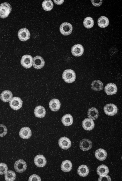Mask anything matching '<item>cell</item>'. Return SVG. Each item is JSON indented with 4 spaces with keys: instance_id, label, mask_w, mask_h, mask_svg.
I'll list each match as a JSON object with an SVG mask.
<instances>
[{
    "instance_id": "cell-1",
    "label": "cell",
    "mask_w": 122,
    "mask_h": 181,
    "mask_svg": "<svg viewBox=\"0 0 122 181\" xmlns=\"http://www.w3.org/2000/svg\"><path fill=\"white\" fill-rule=\"evenodd\" d=\"M62 77L65 82L71 83L75 80L76 74L74 71L72 69H66L64 71L62 74Z\"/></svg>"
},
{
    "instance_id": "cell-2",
    "label": "cell",
    "mask_w": 122,
    "mask_h": 181,
    "mask_svg": "<svg viewBox=\"0 0 122 181\" xmlns=\"http://www.w3.org/2000/svg\"><path fill=\"white\" fill-rule=\"evenodd\" d=\"M12 8L8 3L5 2L0 5V18L5 19L7 18L12 11Z\"/></svg>"
},
{
    "instance_id": "cell-3",
    "label": "cell",
    "mask_w": 122,
    "mask_h": 181,
    "mask_svg": "<svg viewBox=\"0 0 122 181\" xmlns=\"http://www.w3.org/2000/svg\"><path fill=\"white\" fill-rule=\"evenodd\" d=\"M33 58L31 55L26 54L22 57L21 60V64L24 68L29 69L33 65Z\"/></svg>"
},
{
    "instance_id": "cell-4",
    "label": "cell",
    "mask_w": 122,
    "mask_h": 181,
    "mask_svg": "<svg viewBox=\"0 0 122 181\" xmlns=\"http://www.w3.org/2000/svg\"><path fill=\"white\" fill-rule=\"evenodd\" d=\"M9 106L12 109L16 111L21 108L22 105L23 101L18 97H12L9 101Z\"/></svg>"
},
{
    "instance_id": "cell-5",
    "label": "cell",
    "mask_w": 122,
    "mask_h": 181,
    "mask_svg": "<svg viewBox=\"0 0 122 181\" xmlns=\"http://www.w3.org/2000/svg\"><path fill=\"white\" fill-rule=\"evenodd\" d=\"M104 110L106 115L113 116L117 114L118 109L115 105L113 104L110 103L107 104L104 106Z\"/></svg>"
},
{
    "instance_id": "cell-6",
    "label": "cell",
    "mask_w": 122,
    "mask_h": 181,
    "mask_svg": "<svg viewBox=\"0 0 122 181\" xmlns=\"http://www.w3.org/2000/svg\"><path fill=\"white\" fill-rule=\"evenodd\" d=\"M27 167L26 162L23 159H20L16 161L14 165L15 171L19 173L25 171Z\"/></svg>"
},
{
    "instance_id": "cell-7",
    "label": "cell",
    "mask_w": 122,
    "mask_h": 181,
    "mask_svg": "<svg viewBox=\"0 0 122 181\" xmlns=\"http://www.w3.org/2000/svg\"><path fill=\"white\" fill-rule=\"evenodd\" d=\"M61 33L64 36L70 35L72 32L73 27L71 24L68 22L63 23L59 28Z\"/></svg>"
},
{
    "instance_id": "cell-8",
    "label": "cell",
    "mask_w": 122,
    "mask_h": 181,
    "mask_svg": "<svg viewBox=\"0 0 122 181\" xmlns=\"http://www.w3.org/2000/svg\"><path fill=\"white\" fill-rule=\"evenodd\" d=\"M18 36L20 40L26 41L30 38V33L27 29L26 28H23L18 31Z\"/></svg>"
},
{
    "instance_id": "cell-9",
    "label": "cell",
    "mask_w": 122,
    "mask_h": 181,
    "mask_svg": "<svg viewBox=\"0 0 122 181\" xmlns=\"http://www.w3.org/2000/svg\"><path fill=\"white\" fill-rule=\"evenodd\" d=\"M59 146L62 149L67 150L71 146V142L68 138L65 137H61L58 140Z\"/></svg>"
},
{
    "instance_id": "cell-10",
    "label": "cell",
    "mask_w": 122,
    "mask_h": 181,
    "mask_svg": "<svg viewBox=\"0 0 122 181\" xmlns=\"http://www.w3.org/2000/svg\"><path fill=\"white\" fill-rule=\"evenodd\" d=\"M33 66L36 69H40L43 68L45 64V61L41 56H36L33 58Z\"/></svg>"
},
{
    "instance_id": "cell-11",
    "label": "cell",
    "mask_w": 122,
    "mask_h": 181,
    "mask_svg": "<svg viewBox=\"0 0 122 181\" xmlns=\"http://www.w3.org/2000/svg\"><path fill=\"white\" fill-rule=\"evenodd\" d=\"M104 90L107 95H111L117 93V88L115 84L110 83L106 85L104 87Z\"/></svg>"
},
{
    "instance_id": "cell-12",
    "label": "cell",
    "mask_w": 122,
    "mask_h": 181,
    "mask_svg": "<svg viewBox=\"0 0 122 181\" xmlns=\"http://www.w3.org/2000/svg\"><path fill=\"white\" fill-rule=\"evenodd\" d=\"M34 162L35 165L38 167H42L46 165L47 160L43 155L39 154L35 157L34 159Z\"/></svg>"
},
{
    "instance_id": "cell-13",
    "label": "cell",
    "mask_w": 122,
    "mask_h": 181,
    "mask_svg": "<svg viewBox=\"0 0 122 181\" xmlns=\"http://www.w3.org/2000/svg\"><path fill=\"white\" fill-rule=\"evenodd\" d=\"M71 51L73 56L78 57L83 54L84 49L81 45L78 44L74 45L71 47Z\"/></svg>"
},
{
    "instance_id": "cell-14",
    "label": "cell",
    "mask_w": 122,
    "mask_h": 181,
    "mask_svg": "<svg viewBox=\"0 0 122 181\" xmlns=\"http://www.w3.org/2000/svg\"><path fill=\"white\" fill-rule=\"evenodd\" d=\"M82 126L85 130L91 131L94 128L95 125L93 120L87 118H85L82 121Z\"/></svg>"
},
{
    "instance_id": "cell-15",
    "label": "cell",
    "mask_w": 122,
    "mask_h": 181,
    "mask_svg": "<svg viewBox=\"0 0 122 181\" xmlns=\"http://www.w3.org/2000/svg\"><path fill=\"white\" fill-rule=\"evenodd\" d=\"M92 146V142L89 139H83L81 140L80 142V148L84 151L89 150L91 148Z\"/></svg>"
},
{
    "instance_id": "cell-16",
    "label": "cell",
    "mask_w": 122,
    "mask_h": 181,
    "mask_svg": "<svg viewBox=\"0 0 122 181\" xmlns=\"http://www.w3.org/2000/svg\"><path fill=\"white\" fill-rule=\"evenodd\" d=\"M19 134L20 137L21 138L24 139H28L31 136L32 132L30 128L27 127H24L20 129Z\"/></svg>"
},
{
    "instance_id": "cell-17",
    "label": "cell",
    "mask_w": 122,
    "mask_h": 181,
    "mask_svg": "<svg viewBox=\"0 0 122 181\" xmlns=\"http://www.w3.org/2000/svg\"><path fill=\"white\" fill-rule=\"evenodd\" d=\"M49 105V107L51 111H56L60 109L61 104L59 100L54 98L50 101Z\"/></svg>"
},
{
    "instance_id": "cell-18",
    "label": "cell",
    "mask_w": 122,
    "mask_h": 181,
    "mask_svg": "<svg viewBox=\"0 0 122 181\" xmlns=\"http://www.w3.org/2000/svg\"><path fill=\"white\" fill-rule=\"evenodd\" d=\"M107 153L106 151L103 149L100 148L96 150L95 156L98 160L102 161L105 160L107 158Z\"/></svg>"
},
{
    "instance_id": "cell-19",
    "label": "cell",
    "mask_w": 122,
    "mask_h": 181,
    "mask_svg": "<svg viewBox=\"0 0 122 181\" xmlns=\"http://www.w3.org/2000/svg\"><path fill=\"white\" fill-rule=\"evenodd\" d=\"M35 116L38 118H43L45 115L46 110L44 107L41 105L37 106L34 110Z\"/></svg>"
},
{
    "instance_id": "cell-20",
    "label": "cell",
    "mask_w": 122,
    "mask_h": 181,
    "mask_svg": "<svg viewBox=\"0 0 122 181\" xmlns=\"http://www.w3.org/2000/svg\"><path fill=\"white\" fill-rule=\"evenodd\" d=\"M13 94L12 92L9 90H5L0 94V98L2 101L4 102L9 101L12 99Z\"/></svg>"
},
{
    "instance_id": "cell-21",
    "label": "cell",
    "mask_w": 122,
    "mask_h": 181,
    "mask_svg": "<svg viewBox=\"0 0 122 181\" xmlns=\"http://www.w3.org/2000/svg\"><path fill=\"white\" fill-rule=\"evenodd\" d=\"M61 121L64 125L65 126H68L73 124V118L71 114H68L64 115L62 117Z\"/></svg>"
},
{
    "instance_id": "cell-22",
    "label": "cell",
    "mask_w": 122,
    "mask_h": 181,
    "mask_svg": "<svg viewBox=\"0 0 122 181\" xmlns=\"http://www.w3.org/2000/svg\"><path fill=\"white\" fill-rule=\"evenodd\" d=\"M72 164L70 160H65L61 163V170L64 172H69L72 169Z\"/></svg>"
},
{
    "instance_id": "cell-23",
    "label": "cell",
    "mask_w": 122,
    "mask_h": 181,
    "mask_svg": "<svg viewBox=\"0 0 122 181\" xmlns=\"http://www.w3.org/2000/svg\"><path fill=\"white\" fill-rule=\"evenodd\" d=\"M89 172L88 167L86 165H82L79 166L77 170L78 174L82 177L87 176Z\"/></svg>"
},
{
    "instance_id": "cell-24",
    "label": "cell",
    "mask_w": 122,
    "mask_h": 181,
    "mask_svg": "<svg viewBox=\"0 0 122 181\" xmlns=\"http://www.w3.org/2000/svg\"><path fill=\"white\" fill-rule=\"evenodd\" d=\"M87 117L93 120L97 119L99 116L98 110L95 108H91L87 111Z\"/></svg>"
},
{
    "instance_id": "cell-25",
    "label": "cell",
    "mask_w": 122,
    "mask_h": 181,
    "mask_svg": "<svg viewBox=\"0 0 122 181\" xmlns=\"http://www.w3.org/2000/svg\"><path fill=\"white\" fill-rule=\"evenodd\" d=\"M97 172L99 176L106 175L109 172V169L107 166L102 164L99 166L97 168Z\"/></svg>"
},
{
    "instance_id": "cell-26",
    "label": "cell",
    "mask_w": 122,
    "mask_h": 181,
    "mask_svg": "<svg viewBox=\"0 0 122 181\" xmlns=\"http://www.w3.org/2000/svg\"><path fill=\"white\" fill-rule=\"evenodd\" d=\"M92 90L94 91H100L103 89V83L99 80L93 81L91 84Z\"/></svg>"
},
{
    "instance_id": "cell-27",
    "label": "cell",
    "mask_w": 122,
    "mask_h": 181,
    "mask_svg": "<svg viewBox=\"0 0 122 181\" xmlns=\"http://www.w3.org/2000/svg\"><path fill=\"white\" fill-rule=\"evenodd\" d=\"M109 23L107 18L104 16L100 17L97 20L98 26L101 28H104L108 26Z\"/></svg>"
},
{
    "instance_id": "cell-28",
    "label": "cell",
    "mask_w": 122,
    "mask_h": 181,
    "mask_svg": "<svg viewBox=\"0 0 122 181\" xmlns=\"http://www.w3.org/2000/svg\"><path fill=\"white\" fill-rule=\"evenodd\" d=\"M42 5L43 9L47 11L52 10L54 6L53 2L50 0H44L42 3Z\"/></svg>"
},
{
    "instance_id": "cell-29",
    "label": "cell",
    "mask_w": 122,
    "mask_h": 181,
    "mask_svg": "<svg viewBox=\"0 0 122 181\" xmlns=\"http://www.w3.org/2000/svg\"><path fill=\"white\" fill-rule=\"evenodd\" d=\"M16 179V174L13 171L8 170L5 174V179L6 181H13Z\"/></svg>"
},
{
    "instance_id": "cell-30",
    "label": "cell",
    "mask_w": 122,
    "mask_h": 181,
    "mask_svg": "<svg viewBox=\"0 0 122 181\" xmlns=\"http://www.w3.org/2000/svg\"><path fill=\"white\" fill-rule=\"evenodd\" d=\"M83 24L86 28H91L92 27L94 26V20L91 17H87L84 19L83 21Z\"/></svg>"
},
{
    "instance_id": "cell-31",
    "label": "cell",
    "mask_w": 122,
    "mask_h": 181,
    "mask_svg": "<svg viewBox=\"0 0 122 181\" xmlns=\"http://www.w3.org/2000/svg\"><path fill=\"white\" fill-rule=\"evenodd\" d=\"M8 167L7 165L4 163H0V175L4 174L8 171Z\"/></svg>"
},
{
    "instance_id": "cell-32",
    "label": "cell",
    "mask_w": 122,
    "mask_h": 181,
    "mask_svg": "<svg viewBox=\"0 0 122 181\" xmlns=\"http://www.w3.org/2000/svg\"><path fill=\"white\" fill-rule=\"evenodd\" d=\"M7 133V129L4 125L0 124V137H3Z\"/></svg>"
},
{
    "instance_id": "cell-33",
    "label": "cell",
    "mask_w": 122,
    "mask_h": 181,
    "mask_svg": "<svg viewBox=\"0 0 122 181\" xmlns=\"http://www.w3.org/2000/svg\"><path fill=\"white\" fill-rule=\"evenodd\" d=\"M28 181H41V179L40 177L38 175L35 174L30 176L28 179Z\"/></svg>"
},
{
    "instance_id": "cell-34",
    "label": "cell",
    "mask_w": 122,
    "mask_h": 181,
    "mask_svg": "<svg viewBox=\"0 0 122 181\" xmlns=\"http://www.w3.org/2000/svg\"><path fill=\"white\" fill-rule=\"evenodd\" d=\"M98 181H111L110 177L107 175H104L102 176H99V177L98 180Z\"/></svg>"
},
{
    "instance_id": "cell-35",
    "label": "cell",
    "mask_w": 122,
    "mask_h": 181,
    "mask_svg": "<svg viewBox=\"0 0 122 181\" xmlns=\"http://www.w3.org/2000/svg\"><path fill=\"white\" fill-rule=\"evenodd\" d=\"M92 4L95 6H100L102 2V0H91Z\"/></svg>"
},
{
    "instance_id": "cell-36",
    "label": "cell",
    "mask_w": 122,
    "mask_h": 181,
    "mask_svg": "<svg viewBox=\"0 0 122 181\" xmlns=\"http://www.w3.org/2000/svg\"><path fill=\"white\" fill-rule=\"evenodd\" d=\"M53 1H54V2L55 4H56L57 5H61V4H62L64 2V0H54Z\"/></svg>"
}]
</instances>
